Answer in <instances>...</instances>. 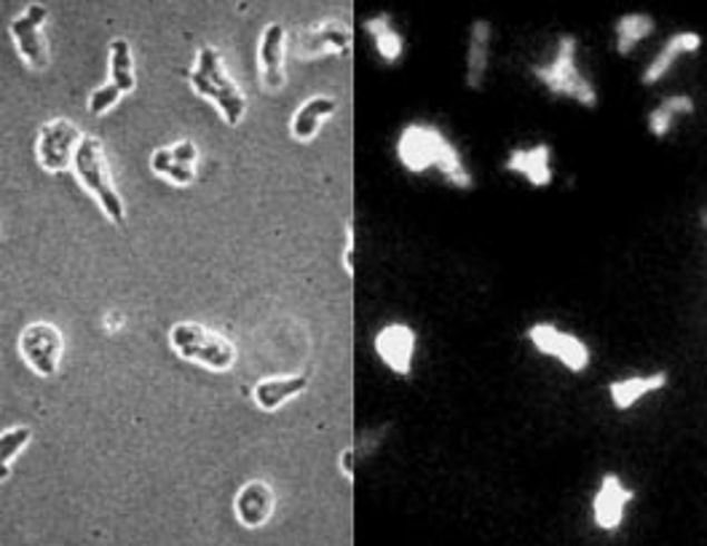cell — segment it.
<instances>
[{"label": "cell", "mask_w": 707, "mask_h": 546, "mask_svg": "<svg viewBox=\"0 0 707 546\" xmlns=\"http://www.w3.org/2000/svg\"><path fill=\"white\" fill-rule=\"evenodd\" d=\"M352 49V30L341 22V19H325L316 22L312 28L295 32L293 38V55L303 62H314V59L327 57H346Z\"/></svg>", "instance_id": "9c48e42d"}, {"label": "cell", "mask_w": 707, "mask_h": 546, "mask_svg": "<svg viewBox=\"0 0 707 546\" xmlns=\"http://www.w3.org/2000/svg\"><path fill=\"white\" fill-rule=\"evenodd\" d=\"M346 244H343V271H346L348 279H354L356 265H354V255H356V223L354 215L346 217Z\"/></svg>", "instance_id": "83f0119b"}, {"label": "cell", "mask_w": 707, "mask_h": 546, "mask_svg": "<svg viewBox=\"0 0 707 546\" xmlns=\"http://www.w3.org/2000/svg\"><path fill=\"white\" fill-rule=\"evenodd\" d=\"M46 22H49V9L41 3H30L22 14L9 22V36L17 46L19 57L36 72L49 68V43L43 38Z\"/></svg>", "instance_id": "ba28073f"}, {"label": "cell", "mask_w": 707, "mask_h": 546, "mask_svg": "<svg viewBox=\"0 0 707 546\" xmlns=\"http://www.w3.org/2000/svg\"><path fill=\"white\" fill-rule=\"evenodd\" d=\"M308 376L301 372V376H284V378H263V381L255 383L253 389V399L261 410L274 412L284 408L289 399L301 397L303 391L308 389Z\"/></svg>", "instance_id": "d6986e66"}, {"label": "cell", "mask_w": 707, "mask_h": 546, "mask_svg": "<svg viewBox=\"0 0 707 546\" xmlns=\"http://www.w3.org/2000/svg\"><path fill=\"white\" fill-rule=\"evenodd\" d=\"M694 113V99L689 95H672L665 97L662 103L657 105L649 113V135H654L657 139L667 137L672 131V126L680 116H691Z\"/></svg>", "instance_id": "d4e9b609"}, {"label": "cell", "mask_w": 707, "mask_h": 546, "mask_svg": "<svg viewBox=\"0 0 707 546\" xmlns=\"http://www.w3.org/2000/svg\"><path fill=\"white\" fill-rule=\"evenodd\" d=\"M65 351V338L62 330L55 328L49 322H36L28 324L19 335V354H22L24 364L41 378H55L59 372V362H62Z\"/></svg>", "instance_id": "52a82bcc"}, {"label": "cell", "mask_w": 707, "mask_h": 546, "mask_svg": "<svg viewBox=\"0 0 707 546\" xmlns=\"http://www.w3.org/2000/svg\"><path fill=\"white\" fill-rule=\"evenodd\" d=\"M528 341L533 343V349H537L539 354L558 359L566 370L585 372L590 368V349H587L577 335L563 332L560 328H554V324H533V328L528 330Z\"/></svg>", "instance_id": "30bf717a"}, {"label": "cell", "mask_w": 707, "mask_h": 546, "mask_svg": "<svg viewBox=\"0 0 707 546\" xmlns=\"http://www.w3.org/2000/svg\"><path fill=\"white\" fill-rule=\"evenodd\" d=\"M284 51H287V32L279 22H271L257 46V70H261L263 91L274 95L284 86Z\"/></svg>", "instance_id": "5bb4252c"}, {"label": "cell", "mask_w": 707, "mask_h": 546, "mask_svg": "<svg viewBox=\"0 0 707 546\" xmlns=\"http://www.w3.org/2000/svg\"><path fill=\"white\" fill-rule=\"evenodd\" d=\"M335 113H338V99L335 97H308L306 103H301V108L293 113V118H289V135L303 145L312 143V139L320 135L322 124H325L327 118H333Z\"/></svg>", "instance_id": "e0dca14e"}, {"label": "cell", "mask_w": 707, "mask_h": 546, "mask_svg": "<svg viewBox=\"0 0 707 546\" xmlns=\"http://www.w3.org/2000/svg\"><path fill=\"white\" fill-rule=\"evenodd\" d=\"M72 172L81 179L84 188L89 191V196L99 204V209L105 212V217L118 225V228H124V223H127V204H124L121 193H118L114 177H110L108 162H105V148L97 137H84L81 148L76 153Z\"/></svg>", "instance_id": "277c9868"}, {"label": "cell", "mask_w": 707, "mask_h": 546, "mask_svg": "<svg viewBox=\"0 0 707 546\" xmlns=\"http://www.w3.org/2000/svg\"><path fill=\"white\" fill-rule=\"evenodd\" d=\"M667 386V372H649V376H632L622 378V381L609 386L611 404L617 410H630L632 404H638L640 399L654 394V391L665 389Z\"/></svg>", "instance_id": "44dd1931"}, {"label": "cell", "mask_w": 707, "mask_h": 546, "mask_svg": "<svg viewBox=\"0 0 707 546\" xmlns=\"http://www.w3.org/2000/svg\"><path fill=\"white\" fill-rule=\"evenodd\" d=\"M632 498H636V493H632V488H627L622 479H619V475H613V471L603 475L600 488L592 498L595 525H598L600 530H617L625 519V506L630 504Z\"/></svg>", "instance_id": "7c38bea8"}, {"label": "cell", "mask_w": 707, "mask_h": 546, "mask_svg": "<svg viewBox=\"0 0 707 546\" xmlns=\"http://www.w3.org/2000/svg\"><path fill=\"white\" fill-rule=\"evenodd\" d=\"M488 65H491V22H474L472 32H469V46H467V86L472 91H480L485 86L488 78Z\"/></svg>", "instance_id": "ffe728a7"}, {"label": "cell", "mask_w": 707, "mask_h": 546, "mask_svg": "<svg viewBox=\"0 0 707 546\" xmlns=\"http://www.w3.org/2000/svg\"><path fill=\"white\" fill-rule=\"evenodd\" d=\"M375 354L381 362L396 376H411L413 357H415V332L407 324L394 322L386 324L379 335H375Z\"/></svg>", "instance_id": "4fadbf2b"}, {"label": "cell", "mask_w": 707, "mask_h": 546, "mask_svg": "<svg viewBox=\"0 0 707 546\" xmlns=\"http://www.w3.org/2000/svg\"><path fill=\"white\" fill-rule=\"evenodd\" d=\"M188 84L198 97L209 99L215 105L228 126L242 124L244 113H247V95L230 78L226 59L215 46H202L196 51V65L188 72Z\"/></svg>", "instance_id": "7a4b0ae2"}, {"label": "cell", "mask_w": 707, "mask_h": 546, "mask_svg": "<svg viewBox=\"0 0 707 546\" xmlns=\"http://www.w3.org/2000/svg\"><path fill=\"white\" fill-rule=\"evenodd\" d=\"M507 172L523 177L533 188H550L554 169H552V148L550 145H537V148H518L510 153L504 164Z\"/></svg>", "instance_id": "9a60e30c"}, {"label": "cell", "mask_w": 707, "mask_h": 546, "mask_svg": "<svg viewBox=\"0 0 707 546\" xmlns=\"http://www.w3.org/2000/svg\"><path fill=\"white\" fill-rule=\"evenodd\" d=\"M365 32L370 36V41H373L375 51H379L383 62L394 65L400 62L402 55H405V38H402V32L394 28L392 17L389 14L370 17L365 22Z\"/></svg>", "instance_id": "7402d4cb"}, {"label": "cell", "mask_w": 707, "mask_h": 546, "mask_svg": "<svg viewBox=\"0 0 707 546\" xmlns=\"http://www.w3.org/2000/svg\"><path fill=\"white\" fill-rule=\"evenodd\" d=\"M699 46H703V38L697 32H676V36H670L662 49H659V55L649 62V68L644 70L640 81H644V86L659 84L667 72L676 68L678 57L694 55V51H699Z\"/></svg>", "instance_id": "ac0fdd59"}, {"label": "cell", "mask_w": 707, "mask_h": 546, "mask_svg": "<svg viewBox=\"0 0 707 546\" xmlns=\"http://www.w3.org/2000/svg\"><path fill=\"white\" fill-rule=\"evenodd\" d=\"M124 95L116 89L114 84H102L97 86L95 91H91L89 97V113L91 116H105V113H110L116 108L118 103H121Z\"/></svg>", "instance_id": "4316f807"}, {"label": "cell", "mask_w": 707, "mask_h": 546, "mask_svg": "<svg viewBox=\"0 0 707 546\" xmlns=\"http://www.w3.org/2000/svg\"><path fill=\"white\" fill-rule=\"evenodd\" d=\"M274 504L276 501H274V490H271V485L255 479V482H247L239 493H236V504H234L236 519H239L244 528L249 530L263 528V525L274 517Z\"/></svg>", "instance_id": "2e32d148"}, {"label": "cell", "mask_w": 707, "mask_h": 546, "mask_svg": "<svg viewBox=\"0 0 707 546\" xmlns=\"http://www.w3.org/2000/svg\"><path fill=\"white\" fill-rule=\"evenodd\" d=\"M354 464H356V448H346L341 456V471H343V477L348 479V482H354V477H356Z\"/></svg>", "instance_id": "f1b7e54d"}, {"label": "cell", "mask_w": 707, "mask_h": 546, "mask_svg": "<svg viewBox=\"0 0 707 546\" xmlns=\"http://www.w3.org/2000/svg\"><path fill=\"white\" fill-rule=\"evenodd\" d=\"M169 345L177 357L215 372H228L236 364L234 343L198 322H177L169 332Z\"/></svg>", "instance_id": "5b68a950"}, {"label": "cell", "mask_w": 707, "mask_h": 546, "mask_svg": "<svg viewBox=\"0 0 707 546\" xmlns=\"http://www.w3.org/2000/svg\"><path fill=\"white\" fill-rule=\"evenodd\" d=\"M657 22L649 14H625L613 25V46H617L619 57H630L646 38L651 36Z\"/></svg>", "instance_id": "cb8c5ba5"}, {"label": "cell", "mask_w": 707, "mask_h": 546, "mask_svg": "<svg viewBox=\"0 0 707 546\" xmlns=\"http://www.w3.org/2000/svg\"><path fill=\"white\" fill-rule=\"evenodd\" d=\"M577 51H579L577 38L560 36L550 59L537 65V68H533V76H537V81L544 86L550 95L571 99V103L581 105V108H598V91H595L590 78L581 72Z\"/></svg>", "instance_id": "3957f363"}, {"label": "cell", "mask_w": 707, "mask_h": 546, "mask_svg": "<svg viewBox=\"0 0 707 546\" xmlns=\"http://www.w3.org/2000/svg\"><path fill=\"white\" fill-rule=\"evenodd\" d=\"M108 84H114L124 97L137 89L135 59L127 38H114L108 46Z\"/></svg>", "instance_id": "603a6c76"}, {"label": "cell", "mask_w": 707, "mask_h": 546, "mask_svg": "<svg viewBox=\"0 0 707 546\" xmlns=\"http://www.w3.org/2000/svg\"><path fill=\"white\" fill-rule=\"evenodd\" d=\"M32 439L30 426H14V429H6L3 437H0V479H9L11 464L14 458L28 448V442Z\"/></svg>", "instance_id": "484cf974"}, {"label": "cell", "mask_w": 707, "mask_h": 546, "mask_svg": "<svg viewBox=\"0 0 707 546\" xmlns=\"http://www.w3.org/2000/svg\"><path fill=\"white\" fill-rule=\"evenodd\" d=\"M150 169L156 177H164L175 188H190L198 177V148L194 139H180V143L156 148L150 156Z\"/></svg>", "instance_id": "8fae6325"}, {"label": "cell", "mask_w": 707, "mask_h": 546, "mask_svg": "<svg viewBox=\"0 0 707 546\" xmlns=\"http://www.w3.org/2000/svg\"><path fill=\"white\" fill-rule=\"evenodd\" d=\"M396 158L413 175L440 172L453 188H472V175H469L461 153L455 150V145L448 139L445 131L432 124H407L396 137Z\"/></svg>", "instance_id": "6da1fadb"}, {"label": "cell", "mask_w": 707, "mask_h": 546, "mask_svg": "<svg viewBox=\"0 0 707 546\" xmlns=\"http://www.w3.org/2000/svg\"><path fill=\"white\" fill-rule=\"evenodd\" d=\"M81 129L76 124L68 121V118H55V121H46L41 129H38L36 139V156L38 164L43 166L51 175H59V172H70L72 164H76V153L84 143Z\"/></svg>", "instance_id": "8992f818"}, {"label": "cell", "mask_w": 707, "mask_h": 546, "mask_svg": "<svg viewBox=\"0 0 707 546\" xmlns=\"http://www.w3.org/2000/svg\"><path fill=\"white\" fill-rule=\"evenodd\" d=\"M121 328H124V314L121 311H110V314L105 316V330H108L110 335H116Z\"/></svg>", "instance_id": "f546056e"}]
</instances>
